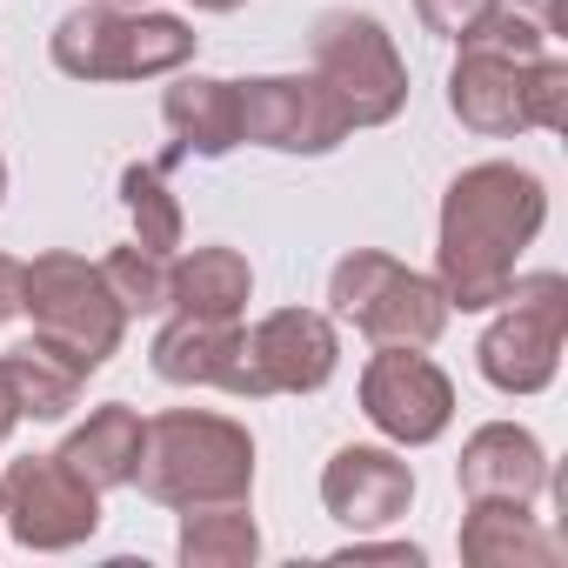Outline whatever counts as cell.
Returning a JSON list of instances; mask_svg holds the SVG:
<instances>
[{
    "mask_svg": "<svg viewBox=\"0 0 568 568\" xmlns=\"http://www.w3.org/2000/svg\"><path fill=\"white\" fill-rule=\"evenodd\" d=\"M21 267H28V261L0 254V328H8V322L21 315Z\"/></svg>",
    "mask_w": 568,
    "mask_h": 568,
    "instance_id": "obj_28",
    "label": "cell"
},
{
    "mask_svg": "<svg viewBox=\"0 0 568 568\" xmlns=\"http://www.w3.org/2000/svg\"><path fill=\"white\" fill-rule=\"evenodd\" d=\"M568 342V281L561 274H515L495 302V322L475 342V368L495 395H541L561 368Z\"/></svg>",
    "mask_w": 568,
    "mask_h": 568,
    "instance_id": "obj_8",
    "label": "cell"
},
{
    "mask_svg": "<svg viewBox=\"0 0 568 568\" xmlns=\"http://www.w3.org/2000/svg\"><path fill=\"white\" fill-rule=\"evenodd\" d=\"M0 528L28 555H68L101 528V488L81 481L61 455H21L0 475Z\"/></svg>",
    "mask_w": 568,
    "mask_h": 568,
    "instance_id": "obj_9",
    "label": "cell"
},
{
    "mask_svg": "<svg viewBox=\"0 0 568 568\" xmlns=\"http://www.w3.org/2000/svg\"><path fill=\"white\" fill-rule=\"evenodd\" d=\"M174 555H181V568H254L261 561V528H254L247 501L181 508Z\"/></svg>",
    "mask_w": 568,
    "mask_h": 568,
    "instance_id": "obj_21",
    "label": "cell"
},
{
    "mask_svg": "<svg viewBox=\"0 0 568 568\" xmlns=\"http://www.w3.org/2000/svg\"><path fill=\"white\" fill-rule=\"evenodd\" d=\"M0 382H8L21 422H68V408H74L81 388H88V368L68 362L61 348H48V342L34 335V342H21V348L0 355Z\"/></svg>",
    "mask_w": 568,
    "mask_h": 568,
    "instance_id": "obj_20",
    "label": "cell"
},
{
    "mask_svg": "<svg viewBox=\"0 0 568 568\" xmlns=\"http://www.w3.org/2000/svg\"><path fill=\"white\" fill-rule=\"evenodd\" d=\"M141 415L128 408V402H101V408H88V422L81 428H68V442L54 448L81 481H94L101 495L108 488H134V462H141Z\"/></svg>",
    "mask_w": 568,
    "mask_h": 568,
    "instance_id": "obj_19",
    "label": "cell"
},
{
    "mask_svg": "<svg viewBox=\"0 0 568 568\" xmlns=\"http://www.w3.org/2000/svg\"><path fill=\"white\" fill-rule=\"evenodd\" d=\"M548 448L521 428V422H481L468 442H462V462H455V488L468 501H541L548 495Z\"/></svg>",
    "mask_w": 568,
    "mask_h": 568,
    "instance_id": "obj_15",
    "label": "cell"
},
{
    "mask_svg": "<svg viewBox=\"0 0 568 568\" xmlns=\"http://www.w3.org/2000/svg\"><path fill=\"white\" fill-rule=\"evenodd\" d=\"M455 48H462V54H455V68H448V114H455L468 134H488V141L528 134V68H535L555 41H548L535 21L488 8Z\"/></svg>",
    "mask_w": 568,
    "mask_h": 568,
    "instance_id": "obj_4",
    "label": "cell"
},
{
    "mask_svg": "<svg viewBox=\"0 0 568 568\" xmlns=\"http://www.w3.org/2000/svg\"><path fill=\"white\" fill-rule=\"evenodd\" d=\"M148 368L174 388H221L234 402H267L254 362H247V328L241 322H201V315H168Z\"/></svg>",
    "mask_w": 568,
    "mask_h": 568,
    "instance_id": "obj_12",
    "label": "cell"
},
{
    "mask_svg": "<svg viewBox=\"0 0 568 568\" xmlns=\"http://www.w3.org/2000/svg\"><path fill=\"white\" fill-rule=\"evenodd\" d=\"M247 362L267 395H322L342 368L335 315L322 308H274L247 328Z\"/></svg>",
    "mask_w": 568,
    "mask_h": 568,
    "instance_id": "obj_13",
    "label": "cell"
},
{
    "mask_svg": "<svg viewBox=\"0 0 568 568\" xmlns=\"http://www.w3.org/2000/svg\"><path fill=\"white\" fill-rule=\"evenodd\" d=\"M101 8H148V0H101Z\"/></svg>",
    "mask_w": 568,
    "mask_h": 568,
    "instance_id": "obj_31",
    "label": "cell"
},
{
    "mask_svg": "<svg viewBox=\"0 0 568 568\" xmlns=\"http://www.w3.org/2000/svg\"><path fill=\"white\" fill-rule=\"evenodd\" d=\"M161 121L174 134V154L221 161L241 148V88L221 74H174L161 94Z\"/></svg>",
    "mask_w": 568,
    "mask_h": 568,
    "instance_id": "obj_16",
    "label": "cell"
},
{
    "mask_svg": "<svg viewBox=\"0 0 568 568\" xmlns=\"http://www.w3.org/2000/svg\"><path fill=\"white\" fill-rule=\"evenodd\" d=\"M335 561H408V568H422V548L415 541H342Z\"/></svg>",
    "mask_w": 568,
    "mask_h": 568,
    "instance_id": "obj_26",
    "label": "cell"
},
{
    "mask_svg": "<svg viewBox=\"0 0 568 568\" xmlns=\"http://www.w3.org/2000/svg\"><path fill=\"white\" fill-rule=\"evenodd\" d=\"M528 128H541V134L568 128V61L555 48L528 68Z\"/></svg>",
    "mask_w": 568,
    "mask_h": 568,
    "instance_id": "obj_24",
    "label": "cell"
},
{
    "mask_svg": "<svg viewBox=\"0 0 568 568\" xmlns=\"http://www.w3.org/2000/svg\"><path fill=\"white\" fill-rule=\"evenodd\" d=\"M0 508H8V501H0Z\"/></svg>",
    "mask_w": 568,
    "mask_h": 568,
    "instance_id": "obj_33",
    "label": "cell"
},
{
    "mask_svg": "<svg viewBox=\"0 0 568 568\" xmlns=\"http://www.w3.org/2000/svg\"><path fill=\"white\" fill-rule=\"evenodd\" d=\"M247 295H254V267L241 247H187L174 254V302L168 315H201V322H241L247 315Z\"/></svg>",
    "mask_w": 568,
    "mask_h": 568,
    "instance_id": "obj_18",
    "label": "cell"
},
{
    "mask_svg": "<svg viewBox=\"0 0 568 568\" xmlns=\"http://www.w3.org/2000/svg\"><path fill=\"white\" fill-rule=\"evenodd\" d=\"M362 415L395 448H428L455 422V382L422 348H382L362 368Z\"/></svg>",
    "mask_w": 568,
    "mask_h": 568,
    "instance_id": "obj_10",
    "label": "cell"
},
{
    "mask_svg": "<svg viewBox=\"0 0 568 568\" xmlns=\"http://www.w3.org/2000/svg\"><path fill=\"white\" fill-rule=\"evenodd\" d=\"M101 281L114 288V302H121L128 322H134V315H168V302H174V254H154V247H141V241L108 247Z\"/></svg>",
    "mask_w": 568,
    "mask_h": 568,
    "instance_id": "obj_23",
    "label": "cell"
},
{
    "mask_svg": "<svg viewBox=\"0 0 568 568\" xmlns=\"http://www.w3.org/2000/svg\"><path fill=\"white\" fill-rule=\"evenodd\" d=\"M408 501H415V468L402 462L395 442H348L322 468V508L355 535L402 521Z\"/></svg>",
    "mask_w": 568,
    "mask_h": 568,
    "instance_id": "obj_14",
    "label": "cell"
},
{
    "mask_svg": "<svg viewBox=\"0 0 568 568\" xmlns=\"http://www.w3.org/2000/svg\"><path fill=\"white\" fill-rule=\"evenodd\" d=\"M201 14H234V8H247V0H194Z\"/></svg>",
    "mask_w": 568,
    "mask_h": 568,
    "instance_id": "obj_30",
    "label": "cell"
},
{
    "mask_svg": "<svg viewBox=\"0 0 568 568\" xmlns=\"http://www.w3.org/2000/svg\"><path fill=\"white\" fill-rule=\"evenodd\" d=\"M548 221V181L521 161H475L448 181L435 221V281L448 308L488 315Z\"/></svg>",
    "mask_w": 568,
    "mask_h": 568,
    "instance_id": "obj_1",
    "label": "cell"
},
{
    "mask_svg": "<svg viewBox=\"0 0 568 568\" xmlns=\"http://www.w3.org/2000/svg\"><path fill=\"white\" fill-rule=\"evenodd\" d=\"M201 34L181 14H154V8H101L81 0L68 8L48 34V54L68 81H154V74H181L194 61Z\"/></svg>",
    "mask_w": 568,
    "mask_h": 568,
    "instance_id": "obj_3",
    "label": "cell"
},
{
    "mask_svg": "<svg viewBox=\"0 0 568 568\" xmlns=\"http://www.w3.org/2000/svg\"><path fill=\"white\" fill-rule=\"evenodd\" d=\"M488 8H501V14H521V21H535L548 41L561 34V0H488Z\"/></svg>",
    "mask_w": 568,
    "mask_h": 568,
    "instance_id": "obj_27",
    "label": "cell"
},
{
    "mask_svg": "<svg viewBox=\"0 0 568 568\" xmlns=\"http://www.w3.org/2000/svg\"><path fill=\"white\" fill-rule=\"evenodd\" d=\"M134 488L161 508H214L254 495V435L234 415L214 408H168L141 428Z\"/></svg>",
    "mask_w": 568,
    "mask_h": 568,
    "instance_id": "obj_2",
    "label": "cell"
},
{
    "mask_svg": "<svg viewBox=\"0 0 568 568\" xmlns=\"http://www.w3.org/2000/svg\"><path fill=\"white\" fill-rule=\"evenodd\" d=\"M308 74L342 101L348 128H388L408 108V61L375 14L328 8L308 34Z\"/></svg>",
    "mask_w": 568,
    "mask_h": 568,
    "instance_id": "obj_7",
    "label": "cell"
},
{
    "mask_svg": "<svg viewBox=\"0 0 568 568\" xmlns=\"http://www.w3.org/2000/svg\"><path fill=\"white\" fill-rule=\"evenodd\" d=\"M462 561L468 568H555V535L528 515V501H468L462 515Z\"/></svg>",
    "mask_w": 568,
    "mask_h": 568,
    "instance_id": "obj_17",
    "label": "cell"
},
{
    "mask_svg": "<svg viewBox=\"0 0 568 568\" xmlns=\"http://www.w3.org/2000/svg\"><path fill=\"white\" fill-rule=\"evenodd\" d=\"M415 14H422V28H428V34L462 41V34L488 14V0H415Z\"/></svg>",
    "mask_w": 568,
    "mask_h": 568,
    "instance_id": "obj_25",
    "label": "cell"
},
{
    "mask_svg": "<svg viewBox=\"0 0 568 568\" xmlns=\"http://www.w3.org/2000/svg\"><path fill=\"white\" fill-rule=\"evenodd\" d=\"M328 315L348 322L355 335H368L375 348H435L455 308L435 274H422L382 247H355L328 274Z\"/></svg>",
    "mask_w": 568,
    "mask_h": 568,
    "instance_id": "obj_5",
    "label": "cell"
},
{
    "mask_svg": "<svg viewBox=\"0 0 568 568\" xmlns=\"http://www.w3.org/2000/svg\"><path fill=\"white\" fill-rule=\"evenodd\" d=\"M21 315L34 322V335L48 348H61L88 375L108 368L121 355V335H128V315H121L114 288L101 281V261H81L68 247H48L21 267Z\"/></svg>",
    "mask_w": 568,
    "mask_h": 568,
    "instance_id": "obj_6",
    "label": "cell"
},
{
    "mask_svg": "<svg viewBox=\"0 0 568 568\" xmlns=\"http://www.w3.org/2000/svg\"><path fill=\"white\" fill-rule=\"evenodd\" d=\"M21 428V408H14V395H8V382H0V448H8V435Z\"/></svg>",
    "mask_w": 568,
    "mask_h": 568,
    "instance_id": "obj_29",
    "label": "cell"
},
{
    "mask_svg": "<svg viewBox=\"0 0 568 568\" xmlns=\"http://www.w3.org/2000/svg\"><path fill=\"white\" fill-rule=\"evenodd\" d=\"M121 207H128L141 247H154V254H181V247H187V214H181V201H174L161 161L121 168Z\"/></svg>",
    "mask_w": 568,
    "mask_h": 568,
    "instance_id": "obj_22",
    "label": "cell"
},
{
    "mask_svg": "<svg viewBox=\"0 0 568 568\" xmlns=\"http://www.w3.org/2000/svg\"><path fill=\"white\" fill-rule=\"evenodd\" d=\"M241 88V141L274 154H335L355 128L315 74H254Z\"/></svg>",
    "mask_w": 568,
    "mask_h": 568,
    "instance_id": "obj_11",
    "label": "cell"
},
{
    "mask_svg": "<svg viewBox=\"0 0 568 568\" xmlns=\"http://www.w3.org/2000/svg\"><path fill=\"white\" fill-rule=\"evenodd\" d=\"M0 194H8V161H0Z\"/></svg>",
    "mask_w": 568,
    "mask_h": 568,
    "instance_id": "obj_32",
    "label": "cell"
}]
</instances>
